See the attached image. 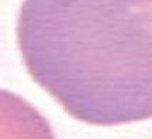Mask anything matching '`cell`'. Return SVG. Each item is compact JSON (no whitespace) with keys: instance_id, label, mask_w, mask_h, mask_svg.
<instances>
[{"instance_id":"cell-1","label":"cell","mask_w":152,"mask_h":139,"mask_svg":"<svg viewBox=\"0 0 152 139\" xmlns=\"http://www.w3.org/2000/svg\"><path fill=\"white\" fill-rule=\"evenodd\" d=\"M17 41L30 77L73 118H152V0H23Z\"/></svg>"}]
</instances>
